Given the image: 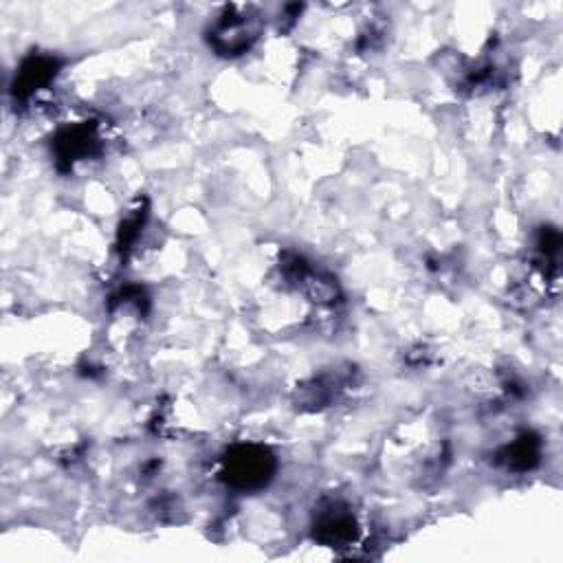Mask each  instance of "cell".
<instances>
[{
	"instance_id": "obj_1",
	"label": "cell",
	"mask_w": 563,
	"mask_h": 563,
	"mask_svg": "<svg viewBox=\"0 0 563 563\" xmlns=\"http://www.w3.org/2000/svg\"><path fill=\"white\" fill-rule=\"evenodd\" d=\"M275 471V460L264 447L238 445L225 458V478L231 487L253 491L267 484Z\"/></svg>"
},
{
	"instance_id": "obj_2",
	"label": "cell",
	"mask_w": 563,
	"mask_h": 563,
	"mask_svg": "<svg viewBox=\"0 0 563 563\" xmlns=\"http://www.w3.org/2000/svg\"><path fill=\"white\" fill-rule=\"evenodd\" d=\"M58 66V60L47 58V55H31V58H27L16 73V99H29L33 93L40 91L42 86H47L55 77V73H58Z\"/></svg>"
},
{
	"instance_id": "obj_3",
	"label": "cell",
	"mask_w": 563,
	"mask_h": 563,
	"mask_svg": "<svg viewBox=\"0 0 563 563\" xmlns=\"http://www.w3.org/2000/svg\"><path fill=\"white\" fill-rule=\"evenodd\" d=\"M97 146L95 128L93 126H75L64 130L55 139V157L60 163H64L66 168H71L75 161H80L88 157Z\"/></svg>"
},
{
	"instance_id": "obj_4",
	"label": "cell",
	"mask_w": 563,
	"mask_h": 563,
	"mask_svg": "<svg viewBox=\"0 0 563 563\" xmlns=\"http://www.w3.org/2000/svg\"><path fill=\"white\" fill-rule=\"evenodd\" d=\"M253 40V31L249 29V22L245 16L229 14L218 22L214 29V47L225 55H236L249 49Z\"/></svg>"
},
{
	"instance_id": "obj_5",
	"label": "cell",
	"mask_w": 563,
	"mask_h": 563,
	"mask_svg": "<svg viewBox=\"0 0 563 563\" xmlns=\"http://www.w3.org/2000/svg\"><path fill=\"white\" fill-rule=\"evenodd\" d=\"M357 535V524L352 520V515L344 511H330L319 517L315 524V539L328 546H346Z\"/></svg>"
},
{
	"instance_id": "obj_6",
	"label": "cell",
	"mask_w": 563,
	"mask_h": 563,
	"mask_svg": "<svg viewBox=\"0 0 563 563\" xmlns=\"http://www.w3.org/2000/svg\"><path fill=\"white\" fill-rule=\"evenodd\" d=\"M500 458L509 469L515 471L531 469L539 460V440L533 434H524L522 438H517L513 445L506 447Z\"/></svg>"
}]
</instances>
